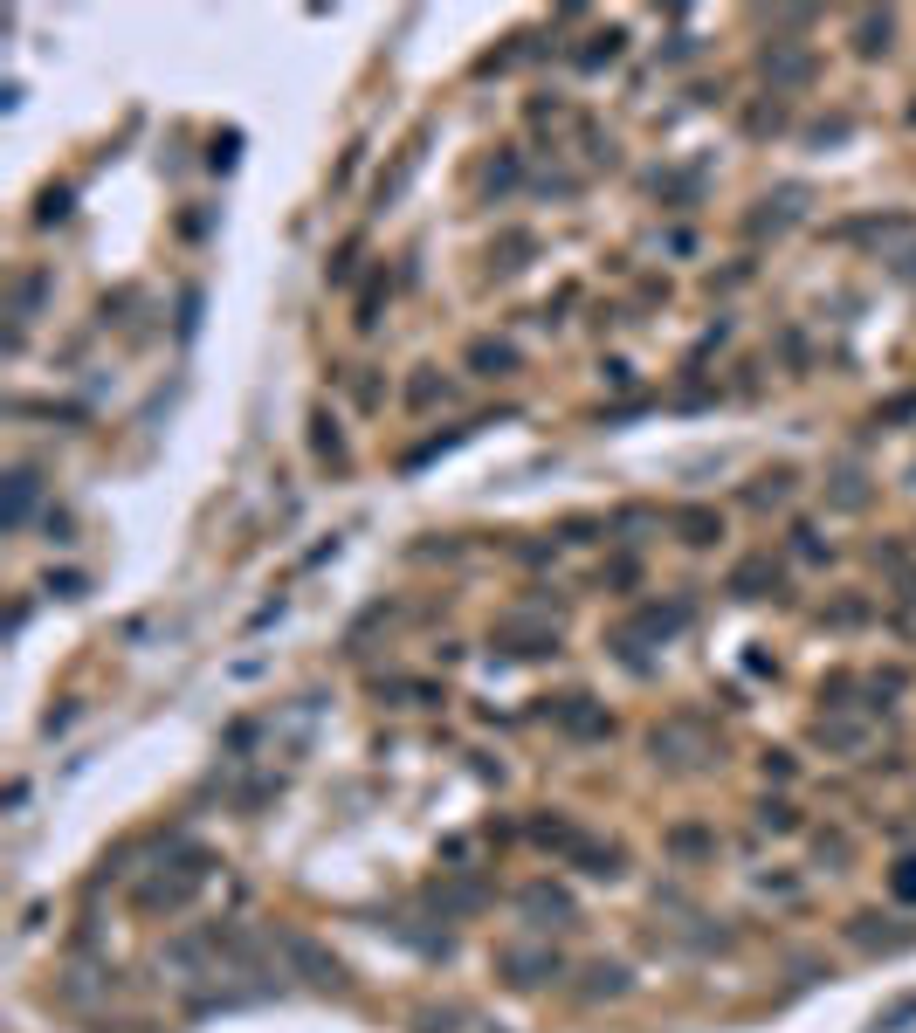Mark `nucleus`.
Returning <instances> with one entry per match:
<instances>
[{
  "mask_svg": "<svg viewBox=\"0 0 916 1033\" xmlns=\"http://www.w3.org/2000/svg\"><path fill=\"white\" fill-rule=\"evenodd\" d=\"M896 889H903V896H916V861H903V875H896Z\"/></svg>",
  "mask_w": 916,
  "mask_h": 1033,
  "instance_id": "obj_1",
  "label": "nucleus"
}]
</instances>
